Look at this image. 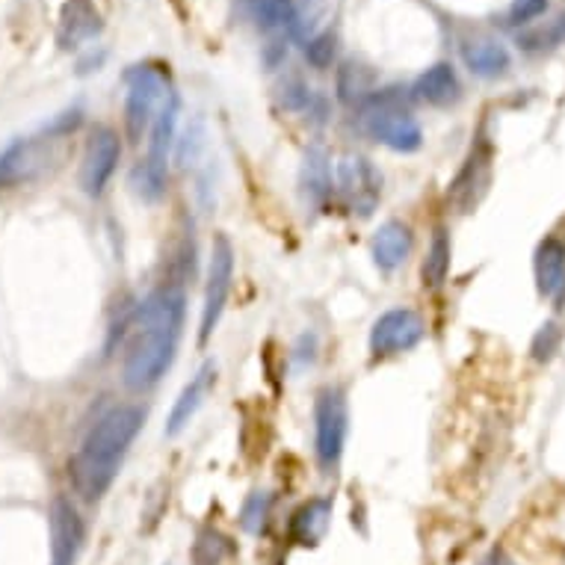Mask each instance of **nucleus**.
Listing matches in <instances>:
<instances>
[{
	"label": "nucleus",
	"instance_id": "nucleus-25",
	"mask_svg": "<svg viewBox=\"0 0 565 565\" xmlns=\"http://www.w3.org/2000/svg\"><path fill=\"white\" fill-rule=\"evenodd\" d=\"M267 516H270V497L263 491H255L249 500L244 504V527L249 533H261L263 524H267Z\"/></svg>",
	"mask_w": 565,
	"mask_h": 565
},
{
	"label": "nucleus",
	"instance_id": "nucleus-2",
	"mask_svg": "<svg viewBox=\"0 0 565 565\" xmlns=\"http://www.w3.org/2000/svg\"><path fill=\"white\" fill-rule=\"evenodd\" d=\"M143 420H146V411L139 406H113L95 420V427L89 429V436L69 462L71 488L83 500L95 504L108 495V488L113 486V479L122 468L127 448L134 444L143 429Z\"/></svg>",
	"mask_w": 565,
	"mask_h": 565
},
{
	"label": "nucleus",
	"instance_id": "nucleus-9",
	"mask_svg": "<svg viewBox=\"0 0 565 565\" xmlns=\"http://www.w3.org/2000/svg\"><path fill=\"white\" fill-rule=\"evenodd\" d=\"M118 157H122V143L113 127H95L87 143V155L80 163V187L87 195H101L110 178L116 176Z\"/></svg>",
	"mask_w": 565,
	"mask_h": 565
},
{
	"label": "nucleus",
	"instance_id": "nucleus-11",
	"mask_svg": "<svg viewBox=\"0 0 565 565\" xmlns=\"http://www.w3.org/2000/svg\"><path fill=\"white\" fill-rule=\"evenodd\" d=\"M50 551L54 560L50 565H71L83 542V524H80L78 509L71 507L66 497H57L50 507Z\"/></svg>",
	"mask_w": 565,
	"mask_h": 565
},
{
	"label": "nucleus",
	"instance_id": "nucleus-27",
	"mask_svg": "<svg viewBox=\"0 0 565 565\" xmlns=\"http://www.w3.org/2000/svg\"><path fill=\"white\" fill-rule=\"evenodd\" d=\"M359 71L355 66H347V69H341V75H338V92H341L343 101H359V98H364V92H368V87H364V80L359 78Z\"/></svg>",
	"mask_w": 565,
	"mask_h": 565
},
{
	"label": "nucleus",
	"instance_id": "nucleus-16",
	"mask_svg": "<svg viewBox=\"0 0 565 565\" xmlns=\"http://www.w3.org/2000/svg\"><path fill=\"white\" fill-rule=\"evenodd\" d=\"M331 521V500L326 497H314L308 504L296 509L291 518V539L296 545H317Z\"/></svg>",
	"mask_w": 565,
	"mask_h": 565
},
{
	"label": "nucleus",
	"instance_id": "nucleus-29",
	"mask_svg": "<svg viewBox=\"0 0 565 565\" xmlns=\"http://www.w3.org/2000/svg\"><path fill=\"white\" fill-rule=\"evenodd\" d=\"M556 347H560V329H556L554 323H545V326L539 329L536 341H533V355H536L539 361H547L556 352Z\"/></svg>",
	"mask_w": 565,
	"mask_h": 565
},
{
	"label": "nucleus",
	"instance_id": "nucleus-24",
	"mask_svg": "<svg viewBox=\"0 0 565 565\" xmlns=\"http://www.w3.org/2000/svg\"><path fill=\"white\" fill-rule=\"evenodd\" d=\"M202 560H195L199 565H219L225 560V556L231 554V545H228V539L219 536V533H214V530H205L202 536L195 539V547L193 554H205Z\"/></svg>",
	"mask_w": 565,
	"mask_h": 565
},
{
	"label": "nucleus",
	"instance_id": "nucleus-22",
	"mask_svg": "<svg viewBox=\"0 0 565 565\" xmlns=\"http://www.w3.org/2000/svg\"><path fill=\"white\" fill-rule=\"evenodd\" d=\"M521 48L530 50V54H542V50H551L556 45H563L565 42V12H560L554 21H547L545 27H536L530 30L521 36Z\"/></svg>",
	"mask_w": 565,
	"mask_h": 565
},
{
	"label": "nucleus",
	"instance_id": "nucleus-26",
	"mask_svg": "<svg viewBox=\"0 0 565 565\" xmlns=\"http://www.w3.org/2000/svg\"><path fill=\"white\" fill-rule=\"evenodd\" d=\"M547 10V0H512V7H509V21L512 24H530V21H536L539 15H545Z\"/></svg>",
	"mask_w": 565,
	"mask_h": 565
},
{
	"label": "nucleus",
	"instance_id": "nucleus-7",
	"mask_svg": "<svg viewBox=\"0 0 565 565\" xmlns=\"http://www.w3.org/2000/svg\"><path fill=\"white\" fill-rule=\"evenodd\" d=\"M335 184L341 190L343 202H347L355 214H373V207H376L382 193V176L376 172V166H373L368 157L343 155L341 160L335 163Z\"/></svg>",
	"mask_w": 565,
	"mask_h": 565
},
{
	"label": "nucleus",
	"instance_id": "nucleus-15",
	"mask_svg": "<svg viewBox=\"0 0 565 565\" xmlns=\"http://www.w3.org/2000/svg\"><path fill=\"white\" fill-rule=\"evenodd\" d=\"M411 92L418 101H427L432 108H448V104H456L462 87H459L456 69L450 63H436L415 80Z\"/></svg>",
	"mask_w": 565,
	"mask_h": 565
},
{
	"label": "nucleus",
	"instance_id": "nucleus-12",
	"mask_svg": "<svg viewBox=\"0 0 565 565\" xmlns=\"http://www.w3.org/2000/svg\"><path fill=\"white\" fill-rule=\"evenodd\" d=\"M536 291L545 300H563L565 293V244L560 237H545L533 255Z\"/></svg>",
	"mask_w": 565,
	"mask_h": 565
},
{
	"label": "nucleus",
	"instance_id": "nucleus-18",
	"mask_svg": "<svg viewBox=\"0 0 565 565\" xmlns=\"http://www.w3.org/2000/svg\"><path fill=\"white\" fill-rule=\"evenodd\" d=\"M423 284L427 287H441L450 275V235L448 228H436L432 244H429L427 261H423Z\"/></svg>",
	"mask_w": 565,
	"mask_h": 565
},
{
	"label": "nucleus",
	"instance_id": "nucleus-13",
	"mask_svg": "<svg viewBox=\"0 0 565 565\" xmlns=\"http://www.w3.org/2000/svg\"><path fill=\"white\" fill-rule=\"evenodd\" d=\"M214 382H216L214 364H205L202 371L195 373L193 380L187 382L184 391L178 394L176 406H172V411H169V420H166V436H178V432L193 420V415L202 409V403H205V397L211 394V388H214Z\"/></svg>",
	"mask_w": 565,
	"mask_h": 565
},
{
	"label": "nucleus",
	"instance_id": "nucleus-3",
	"mask_svg": "<svg viewBox=\"0 0 565 565\" xmlns=\"http://www.w3.org/2000/svg\"><path fill=\"white\" fill-rule=\"evenodd\" d=\"M368 104L371 108H368L364 125L376 143H382L391 151H400V155L418 151L420 143H423V131H420L418 118L397 108V98L382 92V95L368 98Z\"/></svg>",
	"mask_w": 565,
	"mask_h": 565
},
{
	"label": "nucleus",
	"instance_id": "nucleus-23",
	"mask_svg": "<svg viewBox=\"0 0 565 565\" xmlns=\"http://www.w3.org/2000/svg\"><path fill=\"white\" fill-rule=\"evenodd\" d=\"M335 54H338V39H335L331 30L317 33L314 39L305 42V59L312 63L314 69H329L331 63H335Z\"/></svg>",
	"mask_w": 565,
	"mask_h": 565
},
{
	"label": "nucleus",
	"instance_id": "nucleus-5",
	"mask_svg": "<svg viewBox=\"0 0 565 565\" xmlns=\"http://www.w3.org/2000/svg\"><path fill=\"white\" fill-rule=\"evenodd\" d=\"M125 127L127 137L139 143L143 131L155 122V113L166 101V75L155 66H134L125 75Z\"/></svg>",
	"mask_w": 565,
	"mask_h": 565
},
{
	"label": "nucleus",
	"instance_id": "nucleus-20",
	"mask_svg": "<svg viewBox=\"0 0 565 565\" xmlns=\"http://www.w3.org/2000/svg\"><path fill=\"white\" fill-rule=\"evenodd\" d=\"M255 24L261 30L291 27L296 21V0H255L252 3Z\"/></svg>",
	"mask_w": 565,
	"mask_h": 565
},
{
	"label": "nucleus",
	"instance_id": "nucleus-4",
	"mask_svg": "<svg viewBox=\"0 0 565 565\" xmlns=\"http://www.w3.org/2000/svg\"><path fill=\"white\" fill-rule=\"evenodd\" d=\"M347 432H350L347 394L341 388H323L314 406V450L323 471H331L341 462Z\"/></svg>",
	"mask_w": 565,
	"mask_h": 565
},
{
	"label": "nucleus",
	"instance_id": "nucleus-28",
	"mask_svg": "<svg viewBox=\"0 0 565 565\" xmlns=\"http://www.w3.org/2000/svg\"><path fill=\"white\" fill-rule=\"evenodd\" d=\"M312 104V92L305 87L303 80H291V83H284L282 87V108L284 110H305Z\"/></svg>",
	"mask_w": 565,
	"mask_h": 565
},
{
	"label": "nucleus",
	"instance_id": "nucleus-19",
	"mask_svg": "<svg viewBox=\"0 0 565 565\" xmlns=\"http://www.w3.org/2000/svg\"><path fill=\"white\" fill-rule=\"evenodd\" d=\"M303 187L312 202H323V199L331 193V169L320 148H312V151L305 155Z\"/></svg>",
	"mask_w": 565,
	"mask_h": 565
},
{
	"label": "nucleus",
	"instance_id": "nucleus-14",
	"mask_svg": "<svg viewBox=\"0 0 565 565\" xmlns=\"http://www.w3.org/2000/svg\"><path fill=\"white\" fill-rule=\"evenodd\" d=\"M373 261L385 273H394L397 267L409 261L411 255V231L409 225H403L400 219H388L380 225V231L373 235Z\"/></svg>",
	"mask_w": 565,
	"mask_h": 565
},
{
	"label": "nucleus",
	"instance_id": "nucleus-8",
	"mask_svg": "<svg viewBox=\"0 0 565 565\" xmlns=\"http://www.w3.org/2000/svg\"><path fill=\"white\" fill-rule=\"evenodd\" d=\"M427 335L423 317L411 308H391L373 323L371 329V352L376 359L397 355V352L415 350Z\"/></svg>",
	"mask_w": 565,
	"mask_h": 565
},
{
	"label": "nucleus",
	"instance_id": "nucleus-6",
	"mask_svg": "<svg viewBox=\"0 0 565 565\" xmlns=\"http://www.w3.org/2000/svg\"><path fill=\"white\" fill-rule=\"evenodd\" d=\"M231 282H235V249L225 235L214 237L211 246V261H207L205 303H202V326H199V343H207L214 335L216 323L223 317L225 303L231 296Z\"/></svg>",
	"mask_w": 565,
	"mask_h": 565
},
{
	"label": "nucleus",
	"instance_id": "nucleus-10",
	"mask_svg": "<svg viewBox=\"0 0 565 565\" xmlns=\"http://www.w3.org/2000/svg\"><path fill=\"white\" fill-rule=\"evenodd\" d=\"M104 30L101 12L95 10L92 0H69L63 7L57 27V42L63 50H78L80 45L92 42Z\"/></svg>",
	"mask_w": 565,
	"mask_h": 565
},
{
	"label": "nucleus",
	"instance_id": "nucleus-17",
	"mask_svg": "<svg viewBox=\"0 0 565 565\" xmlns=\"http://www.w3.org/2000/svg\"><path fill=\"white\" fill-rule=\"evenodd\" d=\"M462 59H465V66L471 69V75H477V78H500L504 71L509 69V50L507 45H500V42H491V39H479V42H471L462 48Z\"/></svg>",
	"mask_w": 565,
	"mask_h": 565
},
{
	"label": "nucleus",
	"instance_id": "nucleus-1",
	"mask_svg": "<svg viewBox=\"0 0 565 565\" xmlns=\"http://www.w3.org/2000/svg\"><path fill=\"white\" fill-rule=\"evenodd\" d=\"M184 305V293L172 284L157 287L139 305L137 317L131 323V343L122 364V380L131 391H148L169 371L181 341Z\"/></svg>",
	"mask_w": 565,
	"mask_h": 565
},
{
	"label": "nucleus",
	"instance_id": "nucleus-21",
	"mask_svg": "<svg viewBox=\"0 0 565 565\" xmlns=\"http://www.w3.org/2000/svg\"><path fill=\"white\" fill-rule=\"evenodd\" d=\"M131 187H134V193L143 199V202H160L166 193V166H155V163H143L131 172Z\"/></svg>",
	"mask_w": 565,
	"mask_h": 565
}]
</instances>
